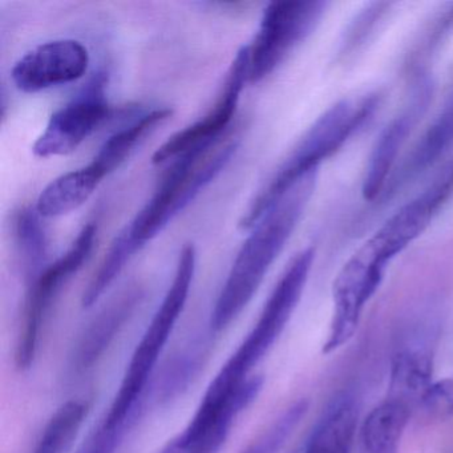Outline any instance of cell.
I'll return each mask as SVG.
<instances>
[{
    "mask_svg": "<svg viewBox=\"0 0 453 453\" xmlns=\"http://www.w3.org/2000/svg\"><path fill=\"white\" fill-rule=\"evenodd\" d=\"M315 181L317 172L299 180L251 229V234L233 262L211 311L213 333L229 327L250 303L296 230L314 192Z\"/></svg>",
    "mask_w": 453,
    "mask_h": 453,
    "instance_id": "cell-1",
    "label": "cell"
},
{
    "mask_svg": "<svg viewBox=\"0 0 453 453\" xmlns=\"http://www.w3.org/2000/svg\"><path fill=\"white\" fill-rule=\"evenodd\" d=\"M375 94L349 97L328 108L310 127L285 163L257 193L240 219V229L251 230L272 206L307 174L317 172L326 158L341 150L375 112Z\"/></svg>",
    "mask_w": 453,
    "mask_h": 453,
    "instance_id": "cell-2",
    "label": "cell"
},
{
    "mask_svg": "<svg viewBox=\"0 0 453 453\" xmlns=\"http://www.w3.org/2000/svg\"><path fill=\"white\" fill-rule=\"evenodd\" d=\"M224 139L172 161L171 168L150 200L119 234L134 256L163 232L226 168L237 150L238 142Z\"/></svg>",
    "mask_w": 453,
    "mask_h": 453,
    "instance_id": "cell-3",
    "label": "cell"
},
{
    "mask_svg": "<svg viewBox=\"0 0 453 453\" xmlns=\"http://www.w3.org/2000/svg\"><path fill=\"white\" fill-rule=\"evenodd\" d=\"M197 254L193 243L180 251L172 285L137 344L115 400L104 418L107 426L136 423L145 410V396L158 359L187 306L195 278Z\"/></svg>",
    "mask_w": 453,
    "mask_h": 453,
    "instance_id": "cell-4",
    "label": "cell"
},
{
    "mask_svg": "<svg viewBox=\"0 0 453 453\" xmlns=\"http://www.w3.org/2000/svg\"><path fill=\"white\" fill-rule=\"evenodd\" d=\"M97 238V225H84L67 253L28 283L25 318L17 347V365L28 370L34 365L41 343L42 330L51 311L55 299L65 283L83 267L94 251Z\"/></svg>",
    "mask_w": 453,
    "mask_h": 453,
    "instance_id": "cell-5",
    "label": "cell"
},
{
    "mask_svg": "<svg viewBox=\"0 0 453 453\" xmlns=\"http://www.w3.org/2000/svg\"><path fill=\"white\" fill-rule=\"evenodd\" d=\"M325 2L286 0L270 4L249 47V83L272 75L290 52L307 38L325 12Z\"/></svg>",
    "mask_w": 453,
    "mask_h": 453,
    "instance_id": "cell-6",
    "label": "cell"
},
{
    "mask_svg": "<svg viewBox=\"0 0 453 453\" xmlns=\"http://www.w3.org/2000/svg\"><path fill=\"white\" fill-rule=\"evenodd\" d=\"M104 73L95 76L86 88L54 113L33 147L36 157L49 158L75 152L111 116L105 96Z\"/></svg>",
    "mask_w": 453,
    "mask_h": 453,
    "instance_id": "cell-7",
    "label": "cell"
},
{
    "mask_svg": "<svg viewBox=\"0 0 453 453\" xmlns=\"http://www.w3.org/2000/svg\"><path fill=\"white\" fill-rule=\"evenodd\" d=\"M246 83H249L248 46L242 47L235 55L211 110L201 120L169 137L156 150L152 163L155 165H164L190 150L206 147L222 139L234 118Z\"/></svg>",
    "mask_w": 453,
    "mask_h": 453,
    "instance_id": "cell-8",
    "label": "cell"
},
{
    "mask_svg": "<svg viewBox=\"0 0 453 453\" xmlns=\"http://www.w3.org/2000/svg\"><path fill=\"white\" fill-rule=\"evenodd\" d=\"M89 52L75 39L47 42L20 58L12 71L15 87L25 94H38L73 83L86 75Z\"/></svg>",
    "mask_w": 453,
    "mask_h": 453,
    "instance_id": "cell-9",
    "label": "cell"
},
{
    "mask_svg": "<svg viewBox=\"0 0 453 453\" xmlns=\"http://www.w3.org/2000/svg\"><path fill=\"white\" fill-rule=\"evenodd\" d=\"M429 96L428 84H421L402 112L397 113L379 134L363 177L362 190L365 200H375L386 189L400 150L426 111Z\"/></svg>",
    "mask_w": 453,
    "mask_h": 453,
    "instance_id": "cell-10",
    "label": "cell"
},
{
    "mask_svg": "<svg viewBox=\"0 0 453 453\" xmlns=\"http://www.w3.org/2000/svg\"><path fill=\"white\" fill-rule=\"evenodd\" d=\"M140 302L139 291H129L105 307L87 326L73 354V368L78 373L91 370L128 322Z\"/></svg>",
    "mask_w": 453,
    "mask_h": 453,
    "instance_id": "cell-11",
    "label": "cell"
},
{
    "mask_svg": "<svg viewBox=\"0 0 453 453\" xmlns=\"http://www.w3.org/2000/svg\"><path fill=\"white\" fill-rule=\"evenodd\" d=\"M357 426V397L351 392H341L315 424L302 453H351Z\"/></svg>",
    "mask_w": 453,
    "mask_h": 453,
    "instance_id": "cell-12",
    "label": "cell"
},
{
    "mask_svg": "<svg viewBox=\"0 0 453 453\" xmlns=\"http://www.w3.org/2000/svg\"><path fill=\"white\" fill-rule=\"evenodd\" d=\"M173 111L157 108L142 113L134 123L115 132L100 148L94 160L88 164L103 180L118 171L137 147L150 136L158 126L172 118Z\"/></svg>",
    "mask_w": 453,
    "mask_h": 453,
    "instance_id": "cell-13",
    "label": "cell"
},
{
    "mask_svg": "<svg viewBox=\"0 0 453 453\" xmlns=\"http://www.w3.org/2000/svg\"><path fill=\"white\" fill-rule=\"evenodd\" d=\"M102 181V177L89 165L62 174L42 190L36 211L43 219L71 213L91 198Z\"/></svg>",
    "mask_w": 453,
    "mask_h": 453,
    "instance_id": "cell-14",
    "label": "cell"
},
{
    "mask_svg": "<svg viewBox=\"0 0 453 453\" xmlns=\"http://www.w3.org/2000/svg\"><path fill=\"white\" fill-rule=\"evenodd\" d=\"M411 407L389 397L373 408L360 426L363 453H397L410 418Z\"/></svg>",
    "mask_w": 453,
    "mask_h": 453,
    "instance_id": "cell-15",
    "label": "cell"
},
{
    "mask_svg": "<svg viewBox=\"0 0 453 453\" xmlns=\"http://www.w3.org/2000/svg\"><path fill=\"white\" fill-rule=\"evenodd\" d=\"M432 372L434 362L429 349L424 347L400 349L392 359L389 380L391 399L400 400L410 407L411 403L420 404L421 397L434 383Z\"/></svg>",
    "mask_w": 453,
    "mask_h": 453,
    "instance_id": "cell-16",
    "label": "cell"
},
{
    "mask_svg": "<svg viewBox=\"0 0 453 453\" xmlns=\"http://www.w3.org/2000/svg\"><path fill=\"white\" fill-rule=\"evenodd\" d=\"M453 145V92L445 103L439 115L432 121L426 134L413 148L408 160L405 161L400 181L405 182L426 172L429 166L437 163L440 157L448 152ZM397 182V184H399Z\"/></svg>",
    "mask_w": 453,
    "mask_h": 453,
    "instance_id": "cell-17",
    "label": "cell"
},
{
    "mask_svg": "<svg viewBox=\"0 0 453 453\" xmlns=\"http://www.w3.org/2000/svg\"><path fill=\"white\" fill-rule=\"evenodd\" d=\"M42 219L35 208H26L15 219V238L27 283L46 267L49 238Z\"/></svg>",
    "mask_w": 453,
    "mask_h": 453,
    "instance_id": "cell-18",
    "label": "cell"
},
{
    "mask_svg": "<svg viewBox=\"0 0 453 453\" xmlns=\"http://www.w3.org/2000/svg\"><path fill=\"white\" fill-rule=\"evenodd\" d=\"M87 416V404L71 400L47 424L33 453H65Z\"/></svg>",
    "mask_w": 453,
    "mask_h": 453,
    "instance_id": "cell-19",
    "label": "cell"
},
{
    "mask_svg": "<svg viewBox=\"0 0 453 453\" xmlns=\"http://www.w3.org/2000/svg\"><path fill=\"white\" fill-rule=\"evenodd\" d=\"M309 410L306 400H299L288 407L266 431L262 432L253 442L240 453H278L290 439L296 426Z\"/></svg>",
    "mask_w": 453,
    "mask_h": 453,
    "instance_id": "cell-20",
    "label": "cell"
},
{
    "mask_svg": "<svg viewBox=\"0 0 453 453\" xmlns=\"http://www.w3.org/2000/svg\"><path fill=\"white\" fill-rule=\"evenodd\" d=\"M421 410L436 420L453 418V379L434 381L420 400Z\"/></svg>",
    "mask_w": 453,
    "mask_h": 453,
    "instance_id": "cell-21",
    "label": "cell"
}]
</instances>
